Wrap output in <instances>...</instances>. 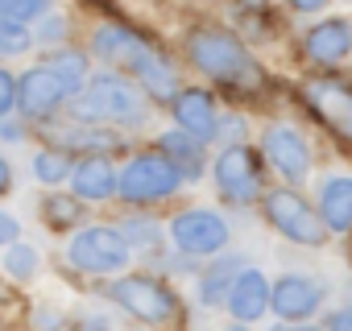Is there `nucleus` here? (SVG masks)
<instances>
[{"label": "nucleus", "instance_id": "35", "mask_svg": "<svg viewBox=\"0 0 352 331\" xmlns=\"http://www.w3.org/2000/svg\"><path fill=\"white\" fill-rule=\"evenodd\" d=\"M21 137H25L21 124H5V120H0V141H21Z\"/></svg>", "mask_w": 352, "mask_h": 331}, {"label": "nucleus", "instance_id": "24", "mask_svg": "<svg viewBox=\"0 0 352 331\" xmlns=\"http://www.w3.org/2000/svg\"><path fill=\"white\" fill-rule=\"evenodd\" d=\"M75 174V166H71V157H67V149H46V153H38L34 157V179L38 183H63V179H71Z\"/></svg>", "mask_w": 352, "mask_h": 331}, {"label": "nucleus", "instance_id": "36", "mask_svg": "<svg viewBox=\"0 0 352 331\" xmlns=\"http://www.w3.org/2000/svg\"><path fill=\"white\" fill-rule=\"evenodd\" d=\"M270 331H323V327H315V323H278Z\"/></svg>", "mask_w": 352, "mask_h": 331}, {"label": "nucleus", "instance_id": "9", "mask_svg": "<svg viewBox=\"0 0 352 331\" xmlns=\"http://www.w3.org/2000/svg\"><path fill=\"white\" fill-rule=\"evenodd\" d=\"M261 153L274 166V174L286 179V183H302L311 174V149H307L302 133L290 128V124H270L265 137H261Z\"/></svg>", "mask_w": 352, "mask_h": 331}, {"label": "nucleus", "instance_id": "33", "mask_svg": "<svg viewBox=\"0 0 352 331\" xmlns=\"http://www.w3.org/2000/svg\"><path fill=\"white\" fill-rule=\"evenodd\" d=\"M327 331H352V306H336L327 315Z\"/></svg>", "mask_w": 352, "mask_h": 331}, {"label": "nucleus", "instance_id": "11", "mask_svg": "<svg viewBox=\"0 0 352 331\" xmlns=\"http://www.w3.org/2000/svg\"><path fill=\"white\" fill-rule=\"evenodd\" d=\"M67 95H71V87H67L46 62H42V67H30V71L21 75V83H17V108H21V116H30V120L54 116Z\"/></svg>", "mask_w": 352, "mask_h": 331}, {"label": "nucleus", "instance_id": "29", "mask_svg": "<svg viewBox=\"0 0 352 331\" xmlns=\"http://www.w3.org/2000/svg\"><path fill=\"white\" fill-rule=\"evenodd\" d=\"M5 269H9L13 277L30 282V277L38 273V253H34L30 244H13V249H9V257H5Z\"/></svg>", "mask_w": 352, "mask_h": 331}, {"label": "nucleus", "instance_id": "2", "mask_svg": "<svg viewBox=\"0 0 352 331\" xmlns=\"http://www.w3.org/2000/svg\"><path fill=\"white\" fill-rule=\"evenodd\" d=\"M71 112H75V120H104V124H129L133 128V124L145 120L149 104H145V95L129 79H120V75H96L71 100Z\"/></svg>", "mask_w": 352, "mask_h": 331}, {"label": "nucleus", "instance_id": "15", "mask_svg": "<svg viewBox=\"0 0 352 331\" xmlns=\"http://www.w3.org/2000/svg\"><path fill=\"white\" fill-rule=\"evenodd\" d=\"M71 187H75V199L100 203V199H112V195H116L120 174L112 170V161H108L104 153H91V157H79V161H75Z\"/></svg>", "mask_w": 352, "mask_h": 331}, {"label": "nucleus", "instance_id": "3", "mask_svg": "<svg viewBox=\"0 0 352 331\" xmlns=\"http://www.w3.org/2000/svg\"><path fill=\"white\" fill-rule=\"evenodd\" d=\"M179 187H183L179 166H174V161L157 149V153H137V157L124 166V170H120V187H116V195H120L124 203L145 207V203H162V199H170Z\"/></svg>", "mask_w": 352, "mask_h": 331}, {"label": "nucleus", "instance_id": "28", "mask_svg": "<svg viewBox=\"0 0 352 331\" xmlns=\"http://www.w3.org/2000/svg\"><path fill=\"white\" fill-rule=\"evenodd\" d=\"M120 232H124V240L137 244V249H153V244L162 240V228H157L153 220H124Z\"/></svg>", "mask_w": 352, "mask_h": 331}, {"label": "nucleus", "instance_id": "21", "mask_svg": "<svg viewBox=\"0 0 352 331\" xmlns=\"http://www.w3.org/2000/svg\"><path fill=\"white\" fill-rule=\"evenodd\" d=\"M137 79H141L145 95H153V100H174V95H179V75H174V67L157 50L145 54V62L137 67Z\"/></svg>", "mask_w": 352, "mask_h": 331}, {"label": "nucleus", "instance_id": "20", "mask_svg": "<svg viewBox=\"0 0 352 331\" xmlns=\"http://www.w3.org/2000/svg\"><path fill=\"white\" fill-rule=\"evenodd\" d=\"M236 277H241V257H220V261L208 265L204 277H199V302H204V306H220V302H228Z\"/></svg>", "mask_w": 352, "mask_h": 331}, {"label": "nucleus", "instance_id": "8", "mask_svg": "<svg viewBox=\"0 0 352 331\" xmlns=\"http://www.w3.org/2000/svg\"><path fill=\"white\" fill-rule=\"evenodd\" d=\"M112 302L124 306V310H129L133 319H141V323H166V319L174 315V294H170L157 277H141V273L120 277V282L112 286Z\"/></svg>", "mask_w": 352, "mask_h": 331}, {"label": "nucleus", "instance_id": "12", "mask_svg": "<svg viewBox=\"0 0 352 331\" xmlns=\"http://www.w3.org/2000/svg\"><path fill=\"white\" fill-rule=\"evenodd\" d=\"M323 306V286L307 273H282L274 282V294H270V310L282 319V323H307L315 310Z\"/></svg>", "mask_w": 352, "mask_h": 331}, {"label": "nucleus", "instance_id": "23", "mask_svg": "<svg viewBox=\"0 0 352 331\" xmlns=\"http://www.w3.org/2000/svg\"><path fill=\"white\" fill-rule=\"evenodd\" d=\"M63 145H67V149H83L87 157H91V153H112V149H120V133H104V128H67Z\"/></svg>", "mask_w": 352, "mask_h": 331}, {"label": "nucleus", "instance_id": "34", "mask_svg": "<svg viewBox=\"0 0 352 331\" xmlns=\"http://www.w3.org/2000/svg\"><path fill=\"white\" fill-rule=\"evenodd\" d=\"M17 232H21V228H17V220H13L9 212H0V244H13V240H17Z\"/></svg>", "mask_w": 352, "mask_h": 331}, {"label": "nucleus", "instance_id": "16", "mask_svg": "<svg viewBox=\"0 0 352 331\" xmlns=\"http://www.w3.org/2000/svg\"><path fill=\"white\" fill-rule=\"evenodd\" d=\"M315 207L327 232H352V174H327L315 191Z\"/></svg>", "mask_w": 352, "mask_h": 331}, {"label": "nucleus", "instance_id": "1", "mask_svg": "<svg viewBox=\"0 0 352 331\" xmlns=\"http://www.w3.org/2000/svg\"><path fill=\"white\" fill-rule=\"evenodd\" d=\"M187 58L216 83L224 87H261V67L253 62V54L245 50V42L228 30H195L187 38Z\"/></svg>", "mask_w": 352, "mask_h": 331}, {"label": "nucleus", "instance_id": "13", "mask_svg": "<svg viewBox=\"0 0 352 331\" xmlns=\"http://www.w3.org/2000/svg\"><path fill=\"white\" fill-rule=\"evenodd\" d=\"M302 54L315 67H336L352 54V21L348 17H327L302 38Z\"/></svg>", "mask_w": 352, "mask_h": 331}, {"label": "nucleus", "instance_id": "22", "mask_svg": "<svg viewBox=\"0 0 352 331\" xmlns=\"http://www.w3.org/2000/svg\"><path fill=\"white\" fill-rule=\"evenodd\" d=\"M46 67L71 87V95H79V91L87 87V54H79V50H58Z\"/></svg>", "mask_w": 352, "mask_h": 331}, {"label": "nucleus", "instance_id": "39", "mask_svg": "<svg viewBox=\"0 0 352 331\" xmlns=\"http://www.w3.org/2000/svg\"><path fill=\"white\" fill-rule=\"evenodd\" d=\"M224 331H249V327H245V323H232V327H224Z\"/></svg>", "mask_w": 352, "mask_h": 331}, {"label": "nucleus", "instance_id": "31", "mask_svg": "<svg viewBox=\"0 0 352 331\" xmlns=\"http://www.w3.org/2000/svg\"><path fill=\"white\" fill-rule=\"evenodd\" d=\"M34 38H38L42 46H54V42H63V38H67V21H63V17H46V21H42V30H38Z\"/></svg>", "mask_w": 352, "mask_h": 331}, {"label": "nucleus", "instance_id": "27", "mask_svg": "<svg viewBox=\"0 0 352 331\" xmlns=\"http://www.w3.org/2000/svg\"><path fill=\"white\" fill-rule=\"evenodd\" d=\"M34 42H38V38H34L21 21H5V17H0V50H5V54H25Z\"/></svg>", "mask_w": 352, "mask_h": 331}, {"label": "nucleus", "instance_id": "7", "mask_svg": "<svg viewBox=\"0 0 352 331\" xmlns=\"http://www.w3.org/2000/svg\"><path fill=\"white\" fill-rule=\"evenodd\" d=\"M228 236H232L228 220L220 212H208V207H191V212L170 220V240L187 257H212L228 244Z\"/></svg>", "mask_w": 352, "mask_h": 331}, {"label": "nucleus", "instance_id": "30", "mask_svg": "<svg viewBox=\"0 0 352 331\" xmlns=\"http://www.w3.org/2000/svg\"><path fill=\"white\" fill-rule=\"evenodd\" d=\"M13 108H17V79L9 71H0V120H5Z\"/></svg>", "mask_w": 352, "mask_h": 331}, {"label": "nucleus", "instance_id": "6", "mask_svg": "<svg viewBox=\"0 0 352 331\" xmlns=\"http://www.w3.org/2000/svg\"><path fill=\"white\" fill-rule=\"evenodd\" d=\"M212 174H216L220 195H224L228 203H236V207H245V203H253V199H265V195H261L265 170H261V157H257L249 145H228V149L216 157Z\"/></svg>", "mask_w": 352, "mask_h": 331}, {"label": "nucleus", "instance_id": "5", "mask_svg": "<svg viewBox=\"0 0 352 331\" xmlns=\"http://www.w3.org/2000/svg\"><path fill=\"white\" fill-rule=\"evenodd\" d=\"M71 265L83 269V273H120L129 265V240L120 228H108V224H91V228H79L71 249H67Z\"/></svg>", "mask_w": 352, "mask_h": 331}, {"label": "nucleus", "instance_id": "17", "mask_svg": "<svg viewBox=\"0 0 352 331\" xmlns=\"http://www.w3.org/2000/svg\"><path fill=\"white\" fill-rule=\"evenodd\" d=\"M91 46H96V54H100L108 67H129V71H137V67L145 62V54L153 50V46H145L137 34H129V30H120V25H100L96 38H91Z\"/></svg>", "mask_w": 352, "mask_h": 331}, {"label": "nucleus", "instance_id": "32", "mask_svg": "<svg viewBox=\"0 0 352 331\" xmlns=\"http://www.w3.org/2000/svg\"><path fill=\"white\" fill-rule=\"evenodd\" d=\"M216 141L241 145V141H245V120H241V116H228V120H220V128H216Z\"/></svg>", "mask_w": 352, "mask_h": 331}, {"label": "nucleus", "instance_id": "10", "mask_svg": "<svg viewBox=\"0 0 352 331\" xmlns=\"http://www.w3.org/2000/svg\"><path fill=\"white\" fill-rule=\"evenodd\" d=\"M307 104H311V112H315L336 137H344V141L352 145V87H348V83H340V79H331V75H319V79L307 83Z\"/></svg>", "mask_w": 352, "mask_h": 331}, {"label": "nucleus", "instance_id": "37", "mask_svg": "<svg viewBox=\"0 0 352 331\" xmlns=\"http://www.w3.org/2000/svg\"><path fill=\"white\" fill-rule=\"evenodd\" d=\"M290 5H294V9H302V13H319L327 0H290Z\"/></svg>", "mask_w": 352, "mask_h": 331}, {"label": "nucleus", "instance_id": "14", "mask_svg": "<svg viewBox=\"0 0 352 331\" xmlns=\"http://www.w3.org/2000/svg\"><path fill=\"white\" fill-rule=\"evenodd\" d=\"M174 120H179L183 133L199 137V141H216V128H220V112H216V100L199 87H187L174 95Z\"/></svg>", "mask_w": 352, "mask_h": 331}, {"label": "nucleus", "instance_id": "40", "mask_svg": "<svg viewBox=\"0 0 352 331\" xmlns=\"http://www.w3.org/2000/svg\"><path fill=\"white\" fill-rule=\"evenodd\" d=\"M348 294H352V286H348Z\"/></svg>", "mask_w": 352, "mask_h": 331}, {"label": "nucleus", "instance_id": "18", "mask_svg": "<svg viewBox=\"0 0 352 331\" xmlns=\"http://www.w3.org/2000/svg\"><path fill=\"white\" fill-rule=\"evenodd\" d=\"M270 294H274V286L265 282L261 269H241V277H236V286H232L224 306L232 310L236 323H253V319H261L270 310Z\"/></svg>", "mask_w": 352, "mask_h": 331}, {"label": "nucleus", "instance_id": "4", "mask_svg": "<svg viewBox=\"0 0 352 331\" xmlns=\"http://www.w3.org/2000/svg\"><path fill=\"white\" fill-rule=\"evenodd\" d=\"M261 212H265L270 228H274V232H282V236H286V240H294V244L319 249V244L327 240V224H323L319 207H311V203H307L302 195H294L290 187L270 191V195L261 199Z\"/></svg>", "mask_w": 352, "mask_h": 331}, {"label": "nucleus", "instance_id": "19", "mask_svg": "<svg viewBox=\"0 0 352 331\" xmlns=\"http://www.w3.org/2000/svg\"><path fill=\"white\" fill-rule=\"evenodd\" d=\"M157 149L179 166V174L187 179V183H195L199 174H204V141L199 137H191V133H183V128H174V133H162V141H157Z\"/></svg>", "mask_w": 352, "mask_h": 331}, {"label": "nucleus", "instance_id": "26", "mask_svg": "<svg viewBox=\"0 0 352 331\" xmlns=\"http://www.w3.org/2000/svg\"><path fill=\"white\" fill-rule=\"evenodd\" d=\"M50 13V0H0V17L5 21H34V17H46Z\"/></svg>", "mask_w": 352, "mask_h": 331}, {"label": "nucleus", "instance_id": "25", "mask_svg": "<svg viewBox=\"0 0 352 331\" xmlns=\"http://www.w3.org/2000/svg\"><path fill=\"white\" fill-rule=\"evenodd\" d=\"M79 203H83V199H71V195H50V199L42 203V216H46L54 228H71V224H79Z\"/></svg>", "mask_w": 352, "mask_h": 331}, {"label": "nucleus", "instance_id": "38", "mask_svg": "<svg viewBox=\"0 0 352 331\" xmlns=\"http://www.w3.org/2000/svg\"><path fill=\"white\" fill-rule=\"evenodd\" d=\"M9 179H13V174H9V161H5V157H0V195H5V191H9Z\"/></svg>", "mask_w": 352, "mask_h": 331}]
</instances>
